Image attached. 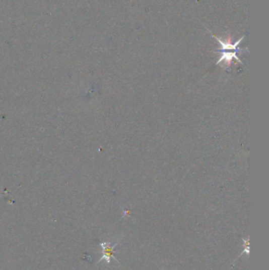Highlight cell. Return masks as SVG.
<instances>
[{"label": "cell", "mask_w": 269, "mask_h": 270, "mask_svg": "<svg viewBox=\"0 0 269 270\" xmlns=\"http://www.w3.org/2000/svg\"><path fill=\"white\" fill-rule=\"evenodd\" d=\"M101 247L103 248V255L102 258L99 261H101L102 260H105L107 263H110L111 257H113V253H114V248H115L116 244L114 246H111V243H101Z\"/></svg>", "instance_id": "cell-1"}]
</instances>
